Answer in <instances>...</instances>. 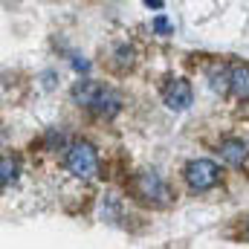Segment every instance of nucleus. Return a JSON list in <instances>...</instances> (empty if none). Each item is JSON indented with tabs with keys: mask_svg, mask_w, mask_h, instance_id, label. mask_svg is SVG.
Returning <instances> with one entry per match:
<instances>
[{
	"mask_svg": "<svg viewBox=\"0 0 249 249\" xmlns=\"http://www.w3.org/2000/svg\"><path fill=\"white\" fill-rule=\"evenodd\" d=\"M220 180V168L212 160H191L186 165V183L197 191H206Z\"/></svg>",
	"mask_w": 249,
	"mask_h": 249,
	"instance_id": "obj_3",
	"label": "nucleus"
},
{
	"mask_svg": "<svg viewBox=\"0 0 249 249\" xmlns=\"http://www.w3.org/2000/svg\"><path fill=\"white\" fill-rule=\"evenodd\" d=\"M72 102L90 107L99 116H116L119 105H122V99L113 90H107L105 84H99V81H78L72 87Z\"/></svg>",
	"mask_w": 249,
	"mask_h": 249,
	"instance_id": "obj_1",
	"label": "nucleus"
},
{
	"mask_svg": "<svg viewBox=\"0 0 249 249\" xmlns=\"http://www.w3.org/2000/svg\"><path fill=\"white\" fill-rule=\"evenodd\" d=\"M247 145L241 142V139H226V142H220V157L229 162V165H244L247 162Z\"/></svg>",
	"mask_w": 249,
	"mask_h": 249,
	"instance_id": "obj_6",
	"label": "nucleus"
},
{
	"mask_svg": "<svg viewBox=\"0 0 249 249\" xmlns=\"http://www.w3.org/2000/svg\"><path fill=\"white\" fill-rule=\"evenodd\" d=\"M67 168H70L75 177H81V180L93 177V174L99 171L96 148H93L90 142H72V145L67 148Z\"/></svg>",
	"mask_w": 249,
	"mask_h": 249,
	"instance_id": "obj_2",
	"label": "nucleus"
},
{
	"mask_svg": "<svg viewBox=\"0 0 249 249\" xmlns=\"http://www.w3.org/2000/svg\"><path fill=\"white\" fill-rule=\"evenodd\" d=\"M133 186H136V194H139L145 203H154V206H162V203H168V197H171L168 186H165V183L160 180V174H154V171L139 174Z\"/></svg>",
	"mask_w": 249,
	"mask_h": 249,
	"instance_id": "obj_4",
	"label": "nucleus"
},
{
	"mask_svg": "<svg viewBox=\"0 0 249 249\" xmlns=\"http://www.w3.org/2000/svg\"><path fill=\"white\" fill-rule=\"evenodd\" d=\"M229 87L235 90V96H241V99H249V67H232V81H229Z\"/></svg>",
	"mask_w": 249,
	"mask_h": 249,
	"instance_id": "obj_7",
	"label": "nucleus"
},
{
	"mask_svg": "<svg viewBox=\"0 0 249 249\" xmlns=\"http://www.w3.org/2000/svg\"><path fill=\"white\" fill-rule=\"evenodd\" d=\"M165 105L171 110H186L191 105V84L183 78H174L168 87H165Z\"/></svg>",
	"mask_w": 249,
	"mask_h": 249,
	"instance_id": "obj_5",
	"label": "nucleus"
},
{
	"mask_svg": "<svg viewBox=\"0 0 249 249\" xmlns=\"http://www.w3.org/2000/svg\"><path fill=\"white\" fill-rule=\"evenodd\" d=\"M154 26H157L160 32H168V20H165V18H157V20H154Z\"/></svg>",
	"mask_w": 249,
	"mask_h": 249,
	"instance_id": "obj_9",
	"label": "nucleus"
},
{
	"mask_svg": "<svg viewBox=\"0 0 249 249\" xmlns=\"http://www.w3.org/2000/svg\"><path fill=\"white\" fill-rule=\"evenodd\" d=\"M15 180H18V162L3 157V162H0V183H3V188H9Z\"/></svg>",
	"mask_w": 249,
	"mask_h": 249,
	"instance_id": "obj_8",
	"label": "nucleus"
},
{
	"mask_svg": "<svg viewBox=\"0 0 249 249\" xmlns=\"http://www.w3.org/2000/svg\"><path fill=\"white\" fill-rule=\"evenodd\" d=\"M145 6H148V9H162V0H148Z\"/></svg>",
	"mask_w": 249,
	"mask_h": 249,
	"instance_id": "obj_10",
	"label": "nucleus"
}]
</instances>
